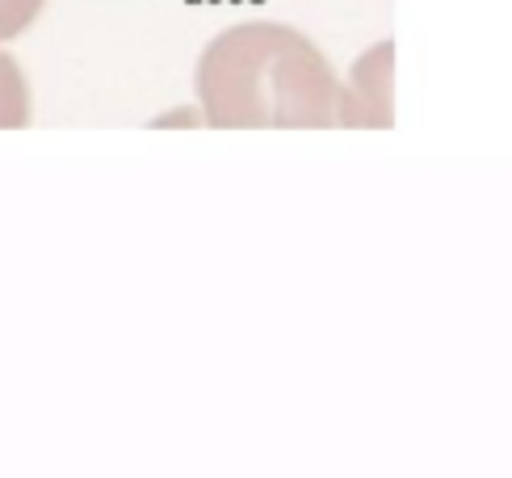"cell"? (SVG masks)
Instances as JSON below:
<instances>
[{"mask_svg": "<svg viewBox=\"0 0 512 478\" xmlns=\"http://www.w3.org/2000/svg\"><path fill=\"white\" fill-rule=\"evenodd\" d=\"M198 105L210 126H332L340 80L290 26L252 21L223 30L198 59Z\"/></svg>", "mask_w": 512, "mask_h": 478, "instance_id": "obj_1", "label": "cell"}, {"mask_svg": "<svg viewBox=\"0 0 512 478\" xmlns=\"http://www.w3.org/2000/svg\"><path fill=\"white\" fill-rule=\"evenodd\" d=\"M391 76H395V47L378 42L353 63L349 80L336 93V122L340 126H391Z\"/></svg>", "mask_w": 512, "mask_h": 478, "instance_id": "obj_2", "label": "cell"}, {"mask_svg": "<svg viewBox=\"0 0 512 478\" xmlns=\"http://www.w3.org/2000/svg\"><path fill=\"white\" fill-rule=\"evenodd\" d=\"M30 122V89L17 59L0 51V130H17Z\"/></svg>", "mask_w": 512, "mask_h": 478, "instance_id": "obj_3", "label": "cell"}, {"mask_svg": "<svg viewBox=\"0 0 512 478\" xmlns=\"http://www.w3.org/2000/svg\"><path fill=\"white\" fill-rule=\"evenodd\" d=\"M42 5H47V0H0V42L26 34L38 21Z\"/></svg>", "mask_w": 512, "mask_h": 478, "instance_id": "obj_4", "label": "cell"}]
</instances>
